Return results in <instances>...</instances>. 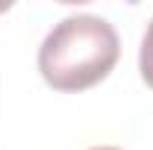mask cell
I'll return each instance as SVG.
<instances>
[{"label":"cell","instance_id":"obj_2","mask_svg":"<svg viewBox=\"0 0 153 150\" xmlns=\"http://www.w3.org/2000/svg\"><path fill=\"white\" fill-rule=\"evenodd\" d=\"M138 68H141V79L153 88V18L147 24V33L141 38V53H138Z\"/></svg>","mask_w":153,"mask_h":150},{"label":"cell","instance_id":"obj_3","mask_svg":"<svg viewBox=\"0 0 153 150\" xmlns=\"http://www.w3.org/2000/svg\"><path fill=\"white\" fill-rule=\"evenodd\" d=\"M6 9H9V3H0V12H6Z\"/></svg>","mask_w":153,"mask_h":150},{"label":"cell","instance_id":"obj_1","mask_svg":"<svg viewBox=\"0 0 153 150\" xmlns=\"http://www.w3.org/2000/svg\"><path fill=\"white\" fill-rule=\"evenodd\" d=\"M118 53V33L109 21L97 15H71L41 41L38 71L56 91H85L109 76Z\"/></svg>","mask_w":153,"mask_h":150},{"label":"cell","instance_id":"obj_4","mask_svg":"<svg viewBox=\"0 0 153 150\" xmlns=\"http://www.w3.org/2000/svg\"><path fill=\"white\" fill-rule=\"evenodd\" d=\"M91 150H118V147H91Z\"/></svg>","mask_w":153,"mask_h":150}]
</instances>
